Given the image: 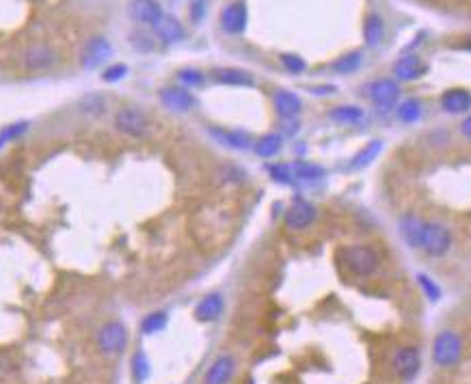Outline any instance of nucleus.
<instances>
[{"instance_id": "obj_1", "label": "nucleus", "mask_w": 471, "mask_h": 384, "mask_svg": "<svg viewBox=\"0 0 471 384\" xmlns=\"http://www.w3.org/2000/svg\"><path fill=\"white\" fill-rule=\"evenodd\" d=\"M463 356V341L454 330H443L433 344V360L439 367H454Z\"/></svg>"}, {"instance_id": "obj_2", "label": "nucleus", "mask_w": 471, "mask_h": 384, "mask_svg": "<svg viewBox=\"0 0 471 384\" xmlns=\"http://www.w3.org/2000/svg\"><path fill=\"white\" fill-rule=\"evenodd\" d=\"M346 268L357 277H370L378 268V255L370 246H350L344 251Z\"/></svg>"}, {"instance_id": "obj_3", "label": "nucleus", "mask_w": 471, "mask_h": 384, "mask_svg": "<svg viewBox=\"0 0 471 384\" xmlns=\"http://www.w3.org/2000/svg\"><path fill=\"white\" fill-rule=\"evenodd\" d=\"M450 246H452V236H450V231H447V227H443V224H439V222H426L424 224L419 248H424V251L433 257H441L450 251Z\"/></svg>"}, {"instance_id": "obj_4", "label": "nucleus", "mask_w": 471, "mask_h": 384, "mask_svg": "<svg viewBox=\"0 0 471 384\" xmlns=\"http://www.w3.org/2000/svg\"><path fill=\"white\" fill-rule=\"evenodd\" d=\"M128 346V330L121 322H108L98 330V348L104 354H119Z\"/></svg>"}, {"instance_id": "obj_5", "label": "nucleus", "mask_w": 471, "mask_h": 384, "mask_svg": "<svg viewBox=\"0 0 471 384\" xmlns=\"http://www.w3.org/2000/svg\"><path fill=\"white\" fill-rule=\"evenodd\" d=\"M115 128L128 137H143L149 128V121H147V115L141 110V108H134V106H128V108H121L117 115H115Z\"/></svg>"}, {"instance_id": "obj_6", "label": "nucleus", "mask_w": 471, "mask_h": 384, "mask_svg": "<svg viewBox=\"0 0 471 384\" xmlns=\"http://www.w3.org/2000/svg\"><path fill=\"white\" fill-rule=\"evenodd\" d=\"M128 15H130L132 22H137V24L154 26L165 13H163V7L156 3V0H130Z\"/></svg>"}, {"instance_id": "obj_7", "label": "nucleus", "mask_w": 471, "mask_h": 384, "mask_svg": "<svg viewBox=\"0 0 471 384\" xmlns=\"http://www.w3.org/2000/svg\"><path fill=\"white\" fill-rule=\"evenodd\" d=\"M394 371L402 378V380H413L419 371V352L413 348V346H407V348H400L396 354H394Z\"/></svg>"}, {"instance_id": "obj_8", "label": "nucleus", "mask_w": 471, "mask_h": 384, "mask_svg": "<svg viewBox=\"0 0 471 384\" xmlns=\"http://www.w3.org/2000/svg\"><path fill=\"white\" fill-rule=\"evenodd\" d=\"M234 374H236V358L230 354H220L206 371L204 384H230Z\"/></svg>"}, {"instance_id": "obj_9", "label": "nucleus", "mask_w": 471, "mask_h": 384, "mask_svg": "<svg viewBox=\"0 0 471 384\" xmlns=\"http://www.w3.org/2000/svg\"><path fill=\"white\" fill-rule=\"evenodd\" d=\"M313 218H316V208H313L309 201L299 199L285 214V227L299 231V229L309 227V224L313 222Z\"/></svg>"}, {"instance_id": "obj_10", "label": "nucleus", "mask_w": 471, "mask_h": 384, "mask_svg": "<svg viewBox=\"0 0 471 384\" xmlns=\"http://www.w3.org/2000/svg\"><path fill=\"white\" fill-rule=\"evenodd\" d=\"M370 98L380 106V108H391L398 104V98H400V89L394 80H387V78H380V80H374L370 84Z\"/></svg>"}, {"instance_id": "obj_11", "label": "nucleus", "mask_w": 471, "mask_h": 384, "mask_svg": "<svg viewBox=\"0 0 471 384\" xmlns=\"http://www.w3.org/2000/svg\"><path fill=\"white\" fill-rule=\"evenodd\" d=\"M160 102L177 112H188L190 108H195V98L190 91L182 86H167L160 91Z\"/></svg>"}, {"instance_id": "obj_12", "label": "nucleus", "mask_w": 471, "mask_h": 384, "mask_svg": "<svg viewBox=\"0 0 471 384\" xmlns=\"http://www.w3.org/2000/svg\"><path fill=\"white\" fill-rule=\"evenodd\" d=\"M110 54H113V48L106 37H94L91 41L87 43L82 50V65L84 67H98L102 65Z\"/></svg>"}, {"instance_id": "obj_13", "label": "nucleus", "mask_w": 471, "mask_h": 384, "mask_svg": "<svg viewBox=\"0 0 471 384\" xmlns=\"http://www.w3.org/2000/svg\"><path fill=\"white\" fill-rule=\"evenodd\" d=\"M223 309H225V300H223L220 293H208L195 307V318L199 322H214L223 315Z\"/></svg>"}, {"instance_id": "obj_14", "label": "nucleus", "mask_w": 471, "mask_h": 384, "mask_svg": "<svg viewBox=\"0 0 471 384\" xmlns=\"http://www.w3.org/2000/svg\"><path fill=\"white\" fill-rule=\"evenodd\" d=\"M220 24L227 33L232 35H240L246 26V7L242 3H232L223 9V15H220Z\"/></svg>"}, {"instance_id": "obj_15", "label": "nucleus", "mask_w": 471, "mask_h": 384, "mask_svg": "<svg viewBox=\"0 0 471 384\" xmlns=\"http://www.w3.org/2000/svg\"><path fill=\"white\" fill-rule=\"evenodd\" d=\"M151 29H154L156 35H158V39L165 41V43H175V41H179V39L184 37L182 24H179V22L173 15H163Z\"/></svg>"}, {"instance_id": "obj_16", "label": "nucleus", "mask_w": 471, "mask_h": 384, "mask_svg": "<svg viewBox=\"0 0 471 384\" xmlns=\"http://www.w3.org/2000/svg\"><path fill=\"white\" fill-rule=\"evenodd\" d=\"M441 106L443 110L458 115V112H465L471 108V93L465 91V89H450V91H445L441 95Z\"/></svg>"}, {"instance_id": "obj_17", "label": "nucleus", "mask_w": 471, "mask_h": 384, "mask_svg": "<svg viewBox=\"0 0 471 384\" xmlns=\"http://www.w3.org/2000/svg\"><path fill=\"white\" fill-rule=\"evenodd\" d=\"M424 70H426L424 63L417 56H413V54L402 56L394 65V74H396L398 80H415V78H419L424 74Z\"/></svg>"}, {"instance_id": "obj_18", "label": "nucleus", "mask_w": 471, "mask_h": 384, "mask_svg": "<svg viewBox=\"0 0 471 384\" xmlns=\"http://www.w3.org/2000/svg\"><path fill=\"white\" fill-rule=\"evenodd\" d=\"M54 63H57V54H54V50H50L46 46H37L27 52L29 70H48V67H52Z\"/></svg>"}, {"instance_id": "obj_19", "label": "nucleus", "mask_w": 471, "mask_h": 384, "mask_svg": "<svg viewBox=\"0 0 471 384\" xmlns=\"http://www.w3.org/2000/svg\"><path fill=\"white\" fill-rule=\"evenodd\" d=\"M275 108L283 119L297 117L301 112V100H299V95L290 93V91H277L275 93Z\"/></svg>"}, {"instance_id": "obj_20", "label": "nucleus", "mask_w": 471, "mask_h": 384, "mask_svg": "<svg viewBox=\"0 0 471 384\" xmlns=\"http://www.w3.org/2000/svg\"><path fill=\"white\" fill-rule=\"evenodd\" d=\"M424 220L415 218V216H405L400 220V233L405 236V240L413 246L419 248L421 244V233H424Z\"/></svg>"}, {"instance_id": "obj_21", "label": "nucleus", "mask_w": 471, "mask_h": 384, "mask_svg": "<svg viewBox=\"0 0 471 384\" xmlns=\"http://www.w3.org/2000/svg\"><path fill=\"white\" fill-rule=\"evenodd\" d=\"M214 78H216V82L227 84V86H251L253 84V76L242 70H218L214 74Z\"/></svg>"}, {"instance_id": "obj_22", "label": "nucleus", "mask_w": 471, "mask_h": 384, "mask_svg": "<svg viewBox=\"0 0 471 384\" xmlns=\"http://www.w3.org/2000/svg\"><path fill=\"white\" fill-rule=\"evenodd\" d=\"M329 117L342 125H350V123H359L364 119V110L359 106H338L329 112Z\"/></svg>"}, {"instance_id": "obj_23", "label": "nucleus", "mask_w": 471, "mask_h": 384, "mask_svg": "<svg viewBox=\"0 0 471 384\" xmlns=\"http://www.w3.org/2000/svg\"><path fill=\"white\" fill-rule=\"evenodd\" d=\"M281 145H283V139L279 134H266V137H262L255 143V153L260 158H273L275 153L281 151Z\"/></svg>"}, {"instance_id": "obj_24", "label": "nucleus", "mask_w": 471, "mask_h": 384, "mask_svg": "<svg viewBox=\"0 0 471 384\" xmlns=\"http://www.w3.org/2000/svg\"><path fill=\"white\" fill-rule=\"evenodd\" d=\"M364 35H366V43H368V46H378L380 39H383V35H385L383 20H380L378 15H370V17L366 20Z\"/></svg>"}, {"instance_id": "obj_25", "label": "nucleus", "mask_w": 471, "mask_h": 384, "mask_svg": "<svg viewBox=\"0 0 471 384\" xmlns=\"http://www.w3.org/2000/svg\"><path fill=\"white\" fill-rule=\"evenodd\" d=\"M167 322H169V318H167V313H165V311H154V313H149V315H145V318H143V322H141V332H143V335L160 332V330H165Z\"/></svg>"}, {"instance_id": "obj_26", "label": "nucleus", "mask_w": 471, "mask_h": 384, "mask_svg": "<svg viewBox=\"0 0 471 384\" xmlns=\"http://www.w3.org/2000/svg\"><path fill=\"white\" fill-rule=\"evenodd\" d=\"M419 115H421V106L417 100H407L398 106V117L405 123H415L419 119Z\"/></svg>"}, {"instance_id": "obj_27", "label": "nucleus", "mask_w": 471, "mask_h": 384, "mask_svg": "<svg viewBox=\"0 0 471 384\" xmlns=\"http://www.w3.org/2000/svg\"><path fill=\"white\" fill-rule=\"evenodd\" d=\"M359 65H361V54H359V52H348V54L340 56L338 61L333 63V70L338 74H350V72L357 70Z\"/></svg>"}, {"instance_id": "obj_28", "label": "nucleus", "mask_w": 471, "mask_h": 384, "mask_svg": "<svg viewBox=\"0 0 471 384\" xmlns=\"http://www.w3.org/2000/svg\"><path fill=\"white\" fill-rule=\"evenodd\" d=\"M27 130H29V123H27V121H17V123L7 125L3 132H0V149H3L7 143H11V141L20 139L22 134H24Z\"/></svg>"}, {"instance_id": "obj_29", "label": "nucleus", "mask_w": 471, "mask_h": 384, "mask_svg": "<svg viewBox=\"0 0 471 384\" xmlns=\"http://www.w3.org/2000/svg\"><path fill=\"white\" fill-rule=\"evenodd\" d=\"M132 374L137 378V382H145L149 376V360L143 352H137L132 358Z\"/></svg>"}, {"instance_id": "obj_30", "label": "nucleus", "mask_w": 471, "mask_h": 384, "mask_svg": "<svg viewBox=\"0 0 471 384\" xmlns=\"http://www.w3.org/2000/svg\"><path fill=\"white\" fill-rule=\"evenodd\" d=\"M294 171V177H301V179H318L324 175V169L322 167H316V164H309V162H297L292 167Z\"/></svg>"}, {"instance_id": "obj_31", "label": "nucleus", "mask_w": 471, "mask_h": 384, "mask_svg": "<svg viewBox=\"0 0 471 384\" xmlns=\"http://www.w3.org/2000/svg\"><path fill=\"white\" fill-rule=\"evenodd\" d=\"M214 134H218V137H220V143L232 145V147H236V149L249 147V139H246L244 134H240V132H216V130H214Z\"/></svg>"}, {"instance_id": "obj_32", "label": "nucleus", "mask_w": 471, "mask_h": 384, "mask_svg": "<svg viewBox=\"0 0 471 384\" xmlns=\"http://www.w3.org/2000/svg\"><path fill=\"white\" fill-rule=\"evenodd\" d=\"M281 63H283V67L287 72H292V74H301V72H305V61L299 56V54H281Z\"/></svg>"}, {"instance_id": "obj_33", "label": "nucleus", "mask_w": 471, "mask_h": 384, "mask_svg": "<svg viewBox=\"0 0 471 384\" xmlns=\"http://www.w3.org/2000/svg\"><path fill=\"white\" fill-rule=\"evenodd\" d=\"M417 283H419V287L424 289V293H426V296H428L431 300H439V298H441V289L437 287V283H433L431 277L419 275V277H417Z\"/></svg>"}, {"instance_id": "obj_34", "label": "nucleus", "mask_w": 471, "mask_h": 384, "mask_svg": "<svg viewBox=\"0 0 471 384\" xmlns=\"http://www.w3.org/2000/svg\"><path fill=\"white\" fill-rule=\"evenodd\" d=\"M271 175H273L275 182H281V184H290L294 179V171H292V167H287V164H275L271 169Z\"/></svg>"}, {"instance_id": "obj_35", "label": "nucleus", "mask_w": 471, "mask_h": 384, "mask_svg": "<svg viewBox=\"0 0 471 384\" xmlns=\"http://www.w3.org/2000/svg\"><path fill=\"white\" fill-rule=\"evenodd\" d=\"M104 98L102 95H87L82 100V110L84 112H91V115H100V112H104Z\"/></svg>"}, {"instance_id": "obj_36", "label": "nucleus", "mask_w": 471, "mask_h": 384, "mask_svg": "<svg viewBox=\"0 0 471 384\" xmlns=\"http://www.w3.org/2000/svg\"><path fill=\"white\" fill-rule=\"evenodd\" d=\"M126 74H128V67L121 63V65H113V67H108V70L102 74V78H104L106 82H117V80L126 78Z\"/></svg>"}, {"instance_id": "obj_37", "label": "nucleus", "mask_w": 471, "mask_h": 384, "mask_svg": "<svg viewBox=\"0 0 471 384\" xmlns=\"http://www.w3.org/2000/svg\"><path fill=\"white\" fill-rule=\"evenodd\" d=\"M179 80H182L186 86H199L204 82V74L197 72V70H182L179 72Z\"/></svg>"}, {"instance_id": "obj_38", "label": "nucleus", "mask_w": 471, "mask_h": 384, "mask_svg": "<svg viewBox=\"0 0 471 384\" xmlns=\"http://www.w3.org/2000/svg\"><path fill=\"white\" fill-rule=\"evenodd\" d=\"M378 149H380V143H372L368 149H364L361 153L357 155V160L352 162V167H364L366 162H370V160H372V155L378 153Z\"/></svg>"}, {"instance_id": "obj_39", "label": "nucleus", "mask_w": 471, "mask_h": 384, "mask_svg": "<svg viewBox=\"0 0 471 384\" xmlns=\"http://www.w3.org/2000/svg\"><path fill=\"white\" fill-rule=\"evenodd\" d=\"M206 13V0H193V7H190V15L195 22H199Z\"/></svg>"}, {"instance_id": "obj_40", "label": "nucleus", "mask_w": 471, "mask_h": 384, "mask_svg": "<svg viewBox=\"0 0 471 384\" xmlns=\"http://www.w3.org/2000/svg\"><path fill=\"white\" fill-rule=\"evenodd\" d=\"M283 130H285L287 134H294V132L299 130V123L294 121V117H290V119L283 121Z\"/></svg>"}, {"instance_id": "obj_41", "label": "nucleus", "mask_w": 471, "mask_h": 384, "mask_svg": "<svg viewBox=\"0 0 471 384\" xmlns=\"http://www.w3.org/2000/svg\"><path fill=\"white\" fill-rule=\"evenodd\" d=\"M461 132H463V137H465V139L471 141V117H467V119L461 123Z\"/></svg>"}]
</instances>
